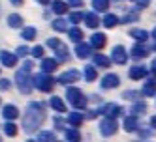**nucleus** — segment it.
<instances>
[{"label":"nucleus","instance_id":"f257e3e1","mask_svg":"<svg viewBox=\"0 0 156 142\" xmlns=\"http://www.w3.org/2000/svg\"><path fill=\"white\" fill-rule=\"evenodd\" d=\"M43 120H45V105L32 101L28 105L27 114L23 116V127H25L27 133H34V131L43 124Z\"/></svg>","mask_w":156,"mask_h":142},{"label":"nucleus","instance_id":"f03ea898","mask_svg":"<svg viewBox=\"0 0 156 142\" xmlns=\"http://www.w3.org/2000/svg\"><path fill=\"white\" fill-rule=\"evenodd\" d=\"M32 62H25L23 64V68H19L17 73H15V84H17V88L21 94H25L28 95L32 92V82H30V71H32Z\"/></svg>","mask_w":156,"mask_h":142},{"label":"nucleus","instance_id":"7ed1b4c3","mask_svg":"<svg viewBox=\"0 0 156 142\" xmlns=\"http://www.w3.org/2000/svg\"><path fill=\"white\" fill-rule=\"evenodd\" d=\"M66 97H68V101L72 103L73 108H85L87 107V97L83 95V92L79 88H73V86H70L68 90H66Z\"/></svg>","mask_w":156,"mask_h":142},{"label":"nucleus","instance_id":"20e7f679","mask_svg":"<svg viewBox=\"0 0 156 142\" xmlns=\"http://www.w3.org/2000/svg\"><path fill=\"white\" fill-rule=\"evenodd\" d=\"M34 86H36L40 92H51L53 86H55V79L51 77L49 73L41 71L40 75H36V77H34Z\"/></svg>","mask_w":156,"mask_h":142},{"label":"nucleus","instance_id":"39448f33","mask_svg":"<svg viewBox=\"0 0 156 142\" xmlns=\"http://www.w3.org/2000/svg\"><path fill=\"white\" fill-rule=\"evenodd\" d=\"M117 122H115V118H107L102 120V124H100V133H102L104 137H111V135H115L117 133Z\"/></svg>","mask_w":156,"mask_h":142},{"label":"nucleus","instance_id":"423d86ee","mask_svg":"<svg viewBox=\"0 0 156 142\" xmlns=\"http://www.w3.org/2000/svg\"><path fill=\"white\" fill-rule=\"evenodd\" d=\"M79 77H81V73L77 71V69H70V71L62 73L60 77H58V81H57V82L68 86V84H72V82H77V81H79Z\"/></svg>","mask_w":156,"mask_h":142},{"label":"nucleus","instance_id":"0eeeda50","mask_svg":"<svg viewBox=\"0 0 156 142\" xmlns=\"http://www.w3.org/2000/svg\"><path fill=\"white\" fill-rule=\"evenodd\" d=\"M122 112H124V108L119 107V105H115V103H107V105L102 107V114L107 116V118H117V116H120Z\"/></svg>","mask_w":156,"mask_h":142},{"label":"nucleus","instance_id":"6e6552de","mask_svg":"<svg viewBox=\"0 0 156 142\" xmlns=\"http://www.w3.org/2000/svg\"><path fill=\"white\" fill-rule=\"evenodd\" d=\"M111 58H113V62L115 64H126V60H128V54H126V49L122 47V45H117V47H113V52H111Z\"/></svg>","mask_w":156,"mask_h":142},{"label":"nucleus","instance_id":"1a4fd4ad","mask_svg":"<svg viewBox=\"0 0 156 142\" xmlns=\"http://www.w3.org/2000/svg\"><path fill=\"white\" fill-rule=\"evenodd\" d=\"M0 62H2L6 68H15L17 65V54L8 52V51H0Z\"/></svg>","mask_w":156,"mask_h":142},{"label":"nucleus","instance_id":"9d476101","mask_svg":"<svg viewBox=\"0 0 156 142\" xmlns=\"http://www.w3.org/2000/svg\"><path fill=\"white\" fill-rule=\"evenodd\" d=\"M119 82H120V79L117 77V75H115V73H109V75H105V77L102 79V88H104V90L117 88Z\"/></svg>","mask_w":156,"mask_h":142},{"label":"nucleus","instance_id":"9b49d317","mask_svg":"<svg viewBox=\"0 0 156 142\" xmlns=\"http://www.w3.org/2000/svg\"><path fill=\"white\" fill-rule=\"evenodd\" d=\"M105 43H107V38L104 36V34H92L90 36V45L94 47V49H104L105 47Z\"/></svg>","mask_w":156,"mask_h":142},{"label":"nucleus","instance_id":"f8f14e48","mask_svg":"<svg viewBox=\"0 0 156 142\" xmlns=\"http://www.w3.org/2000/svg\"><path fill=\"white\" fill-rule=\"evenodd\" d=\"M2 116H4L6 120H15V118L19 116V108H17L15 105H6V107L2 108Z\"/></svg>","mask_w":156,"mask_h":142},{"label":"nucleus","instance_id":"ddd939ff","mask_svg":"<svg viewBox=\"0 0 156 142\" xmlns=\"http://www.w3.org/2000/svg\"><path fill=\"white\" fill-rule=\"evenodd\" d=\"M149 54V49L147 47H143V45H133L132 47V58L133 60H141V58H145Z\"/></svg>","mask_w":156,"mask_h":142},{"label":"nucleus","instance_id":"4468645a","mask_svg":"<svg viewBox=\"0 0 156 142\" xmlns=\"http://www.w3.org/2000/svg\"><path fill=\"white\" fill-rule=\"evenodd\" d=\"M57 68H58V62H57V60H53V58H43V60H41V71L53 73Z\"/></svg>","mask_w":156,"mask_h":142},{"label":"nucleus","instance_id":"2eb2a0df","mask_svg":"<svg viewBox=\"0 0 156 142\" xmlns=\"http://www.w3.org/2000/svg\"><path fill=\"white\" fill-rule=\"evenodd\" d=\"M145 75H147V68H145V65H133L130 69V79H133V81L143 79Z\"/></svg>","mask_w":156,"mask_h":142},{"label":"nucleus","instance_id":"dca6fc26","mask_svg":"<svg viewBox=\"0 0 156 142\" xmlns=\"http://www.w3.org/2000/svg\"><path fill=\"white\" fill-rule=\"evenodd\" d=\"M51 6H53V13H57V15H62V13L68 12V4L64 0H53Z\"/></svg>","mask_w":156,"mask_h":142},{"label":"nucleus","instance_id":"f3484780","mask_svg":"<svg viewBox=\"0 0 156 142\" xmlns=\"http://www.w3.org/2000/svg\"><path fill=\"white\" fill-rule=\"evenodd\" d=\"M90 47H92V45H87V43H79V45L75 47V54H77V58H88V56H90Z\"/></svg>","mask_w":156,"mask_h":142},{"label":"nucleus","instance_id":"a211bd4d","mask_svg":"<svg viewBox=\"0 0 156 142\" xmlns=\"http://www.w3.org/2000/svg\"><path fill=\"white\" fill-rule=\"evenodd\" d=\"M130 36L136 39V41H147L149 39V32H145L141 28H132L130 30Z\"/></svg>","mask_w":156,"mask_h":142},{"label":"nucleus","instance_id":"6ab92c4d","mask_svg":"<svg viewBox=\"0 0 156 142\" xmlns=\"http://www.w3.org/2000/svg\"><path fill=\"white\" fill-rule=\"evenodd\" d=\"M154 94H156V79H149L147 82H145V86H143V95L151 97Z\"/></svg>","mask_w":156,"mask_h":142},{"label":"nucleus","instance_id":"aec40b11","mask_svg":"<svg viewBox=\"0 0 156 142\" xmlns=\"http://www.w3.org/2000/svg\"><path fill=\"white\" fill-rule=\"evenodd\" d=\"M55 51H57V58H58L60 62H66V60L70 58V54H68V47H66L62 41H60V45L55 47Z\"/></svg>","mask_w":156,"mask_h":142},{"label":"nucleus","instance_id":"412c9836","mask_svg":"<svg viewBox=\"0 0 156 142\" xmlns=\"http://www.w3.org/2000/svg\"><path fill=\"white\" fill-rule=\"evenodd\" d=\"M100 23H102V21L98 19L96 13H87V15H85V25H87L88 28H98Z\"/></svg>","mask_w":156,"mask_h":142},{"label":"nucleus","instance_id":"4be33fe9","mask_svg":"<svg viewBox=\"0 0 156 142\" xmlns=\"http://www.w3.org/2000/svg\"><path fill=\"white\" fill-rule=\"evenodd\" d=\"M124 131H128V133H132V131H137V118H136V114L124 120Z\"/></svg>","mask_w":156,"mask_h":142},{"label":"nucleus","instance_id":"5701e85b","mask_svg":"<svg viewBox=\"0 0 156 142\" xmlns=\"http://www.w3.org/2000/svg\"><path fill=\"white\" fill-rule=\"evenodd\" d=\"M102 25H104L105 28H115V26L119 25V17H117V15H113V13H109V15H105V17H104Z\"/></svg>","mask_w":156,"mask_h":142},{"label":"nucleus","instance_id":"b1692460","mask_svg":"<svg viewBox=\"0 0 156 142\" xmlns=\"http://www.w3.org/2000/svg\"><path fill=\"white\" fill-rule=\"evenodd\" d=\"M8 25L12 28H21V26H23V17L17 15V13H12L8 17Z\"/></svg>","mask_w":156,"mask_h":142},{"label":"nucleus","instance_id":"393cba45","mask_svg":"<svg viewBox=\"0 0 156 142\" xmlns=\"http://www.w3.org/2000/svg\"><path fill=\"white\" fill-rule=\"evenodd\" d=\"M68 36H70V39H72L73 43H79V41L83 39V32H81V28L73 26V28H70V30H68Z\"/></svg>","mask_w":156,"mask_h":142},{"label":"nucleus","instance_id":"a878e982","mask_svg":"<svg viewBox=\"0 0 156 142\" xmlns=\"http://www.w3.org/2000/svg\"><path fill=\"white\" fill-rule=\"evenodd\" d=\"M94 64L98 65V68H109L111 60L107 56H104V54H94Z\"/></svg>","mask_w":156,"mask_h":142},{"label":"nucleus","instance_id":"bb28decb","mask_svg":"<svg viewBox=\"0 0 156 142\" xmlns=\"http://www.w3.org/2000/svg\"><path fill=\"white\" fill-rule=\"evenodd\" d=\"M21 38H23V39H27V41L36 39V28H32V26H27V28H23V32H21Z\"/></svg>","mask_w":156,"mask_h":142},{"label":"nucleus","instance_id":"cd10ccee","mask_svg":"<svg viewBox=\"0 0 156 142\" xmlns=\"http://www.w3.org/2000/svg\"><path fill=\"white\" fill-rule=\"evenodd\" d=\"M51 107L57 112H66V105H64V101L60 99V97H53V99H51Z\"/></svg>","mask_w":156,"mask_h":142},{"label":"nucleus","instance_id":"c85d7f7f","mask_svg":"<svg viewBox=\"0 0 156 142\" xmlns=\"http://www.w3.org/2000/svg\"><path fill=\"white\" fill-rule=\"evenodd\" d=\"M68 122H70L73 127H79V125L83 124V116H81L79 112H72V114L68 116Z\"/></svg>","mask_w":156,"mask_h":142},{"label":"nucleus","instance_id":"c756f323","mask_svg":"<svg viewBox=\"0 0 156 142\" xmlns=\"http://www.w3.org/2000/svg\"><path fill=\"white\" fill-rule=\"evenodd\" d=\"M92 8L96 12H105L109 8V0H92Z\"/></svg>","mask_w":156,"mask_h":142},{"label":"nucleus","instance_id":"7c9ffc66","mask_svg":"<svg viewBox=\"0 0 156 142\" xmlns=\"http://www.w3.org/2000/svg\"><path fill=\"white\" fill-rule=\"evenodd\" d=\"M66 138L72 140V142H77V140H81V133L77 129H68L66 131Z\"/></svg>","mask_w":156,"mask_h":142},{"label":"nucleus","instance_id":"2f4dec72","mask_svg":"<svg viewBox=\"0 0 156 142\" xmlns=\"http://www.w3.org/2000/svg\"><path fill=\"white\" fill-rule=\"evenodd\" d=\"M51 26H53V30H57V32H64L66 28H68V26H66V21H64V19H55Z\"/></svg>","mask_w":156,"mask_h":142},{"label":"nucleus","instance_id":"473e14b6","mask_svg":"<svg viewBox=\"0 0 156 142\" xmlns=\"http://www.w3.org/2000/svg\"><path fill=\"white\" fill-rule=\"evenodd\" d=\"M98 77V73H96V68H90V65H87L85 68V79L90 82V81H94Z\"/></svg>","mask_w":156,"mask_h":142},{"label":"nucleus","instance_id":"72a5a7b5","mask_svg":"<svg viewBox=\"0 0 156 142\" xmlns=\"http://www.w3.org/2000/svg\"><path fill=\"white\" fill-rule=\"evenodd\" d=\"M4 133H6L8 137H15V135H17V125L12 124V122H8V124L4 125Z\"/></svg>","mask_w":156,"mask_h":142},{"label":"nucleus","instance_id":"f704fd0d","mask_svg":"<svg viewBox=\"0 0 156 142\" xmlns=\"http://www.w3.org/2000/svg\"><path fill=\"white\" fill-rule=\"evenodd\" d=\"M145 111H147V105H145L143 101L133 103V107H132V112H133V114H143Z\"/></svg>","mask_w":156,"mask_h":142},{"label":"nucleus","instance_id":"c9c22d12","mask_svg":"<svg viewBox=\"0 0 156 142\" xmlns=\"http://www.w3.org/2000/svg\"><path fill=\"white\" fill-rule=\"evenodd\" d=\"M124 99H130V101H137V99H139V92L126 90V92H124Z\"/></svg>","mask_w":156,"mask_h":142},{"label":"nucleus","instance_id":"e433bc0d","mask_svg":"<svg viewBox=\"0 0 156 142\" xmlns=\"http://www.w3.org/2000/svg\"><path fill=\"white\" fill-rule=\"evenodd\" d=\"M137 19H139V15H137V13H130V15H126L124 19H120V25H126V23H136Z\"/></svg>","mask_w":156,"mask_h":142},{"label":"nucleus","instance_id":"4c0bfd02","mask_svg":"<svg viewBox=\"0 0 156 142\" xmlns=\"http://www.w3.org/2000/svg\"><path fill=\"white\" fill-rule=\"evenodd\" d=\"M81 19H85V15H83V13H79V12H73V13H70V23H73V25H77Z\"/></svg>","mask_w":156,"mask_h":142},{"label":"nucleus","instance_id":"58836bf2","mask_svg":"<svg viewBox=\"0 0 156 142\" xmlns=\"http://www.w3.org/2000/svg\"><path fill=\"white\" fill-rule=\"evenodd\" d=\"M38 140H55V135L49 131H41V133H38Z\"/></svg>","mask_w":156,"mask_h":142},{"label":"nucleus","instance_id":"ea45409f","mask_svg":"<svg viewBox=\"0 0 156 142\" xmlns=\"http://www.w3.org/2000/svg\"><path fill=\"white\" fill-rule=\"evenodd\" d=\"M30 52H32V56H34V58H41V56H43V47H40V45H38V47L32 49Z\"/></svg>","mask_w":156,"mask_h":142},{"label":"nucleus","instance_id":"a19ab883","mask_svg":"<svg viewBox=\"0 0 156 142\" xmlns=\"http://www.w3.org/2000/svg\"><path fill=\"white\" fill-rule=\"evenodd\" d=\"M9 88H12V82H9L8 79H0V90H9Z\"/></svg>","mask_w":156,"mask_h":142},{"label":"nucleus","instance_id":"79ce46f5","mask_svg":"<svg viewBox=\"0 0 156 142\" xmlns=\"http://www.w3.org/2000/svg\"><path fill=\"white\" fill-rule=\"evenodd\" d=\"M151 4V0H136V6L139 8V9H143V8H147Z\"/></svg>","mask_w":156,"mask_h":142},{"label":"nucleus","instance_id":"37998d69","mask_svg":"<svg viewBox=\"0 0 156 142\" xmlns=\"http://www.w3.org/2000/svg\"><path fill=\"white\" fill-rule=\"evenodd\" d=\"M30 51L27 49V47H17V56H27Z\"/></svg>","mask_w":156,"mask_h":142},{"label":"nucleus","instance_id":"c03bdc74","mask_svg":"<svg viewBox=\"0 0 156 142\" xmlns=\"http://www.w3.org/2000/svg\"><path fill=\"white\" fill-rule=\"evenodd\" d=\"M68 4H70L72 8H81V6H83V0H68Z\"/></svg>","mask_w":156,"mask_h":142},{"label":"nucleus","instance_id":"a18cd8bd","mask_svg":"<svg viewBox=\"0 0 156 142\" xmlns=\"http://www.w3.org/2000/svg\"><path fill=\"white\" fill-rule=\"evenodd\" d=\"M57 45H60V39H55V38H53V39L47 41V47H51V49H55Z\"/></svg>","mask_w":156,"mask_h":142},{"label":"nucleus","instance_id":"49530a36","mask_svg":"<svg viewBox=\"0 0 156 142\" xmlns=\"http://www.w3.org/2000/svg\"><path fill=\"white\" fill-rule=\"evenodd\" d=\"M55 125H57V129H64V120H60V118H55Z\"/></svg>","mask_w":156,"mask_h":142},{"label":"nucleus","instance_id":"de8ad7c7","mask_svg":"<svg viewBox=\"0 0 156 142\" xmlns=\"http://www.w3.org/2000/svg\"><path fill=\"white\" fill-rule=\"evenodd\" d=\"M96 116H98V111H90V112L87 114V118H88V120H94Z\"/></svg>","mask_w":156,"mask_h":142},{"label":"nucleus","instance_id":"09e8293b","mask_svg":"<svg viewBox=\"0 0 156 142\" xmlns=\"http://www.w3.org/2000/svg\"><path fill=\"white\" fill-rule=\"evenodd\" d=\"M151 71L156 75V58H154V60H152V64H151Z\"/></svg>","mask_w":156,"mask_h":142},{"label":"nucleus","instance_id":"8fccbe9b","mask_svg":"<svg viewBox=\"0 0 156 142\" xmlns=\"http://www.w3.org/2000/svg\"><path fill=\"white\" fill-rule=\"evenodd\" d=\"M151 127H154V129H156V116H152V118H151Z\"/></svg>","mask_w":156,"mask_h":142},{"label":"nucleus","instance_id":"3c124183","mask_svg":"<svg viewBox=\"0 0 156 142\" xmlns=\"http://www.w3.org/2000/svg\"><path fill=\"white\" fill-rule=\"evenodd\" d=\"M141 137H152L151 131H141Z\"/></svg>","mask_w":156,"mask_h":142},{"label":"nucleus","instance_id":"603ef678","mask_svg":"<svg viewBox=\"0 0 156 142\" xmlns=\"http://www.w3.org/2000/svg\"><path fill=\"white\" fill-rule=\"evenodd\" d=\"M12 4H15V6H21V4H23V0H12Z\"/></svg>","mask_w":156,"mask_h":142},{"label":"nucleus","instance_id":"864d4df0","mask_svg":"<svg viewBox=\"0 0 156 142\" xmlns=\"http://www.w3.org/2000/svg\"><path fill=\"white\" fill-rule=\"evenodd\" d=\"M38 2H40V4H49L51 0H38Z\"/></svg>","mask_w":156,"mask_h":142},{"label":"nucleus","instance_id":"5fc2aeb1","mask_svg":"<svg viewBox=\"0 0 156 142\" xmlns=\"http://www.w3.org/2000/svg\"><path fill=\"white\" fill-rule=\"evenodd\" d=\"M152 38H154V39H156V28H154V30H152Z\"/></svg>","mask_w":156,"mask_h":142},{"label":"nucleus","instance_id":"6e6d98bb","mask_svg":"<svg viewBox=\"0 0 156 142\" xmlns=\"http://www.w3.org/2000/svg\"><path fill=\"white\" fill-rule=\"evenodd\" d=\"M152 49H154V51H156V45H154V47H152Z\"/></svg>","mask_w":156,"mask_h":142}]
</instances>
